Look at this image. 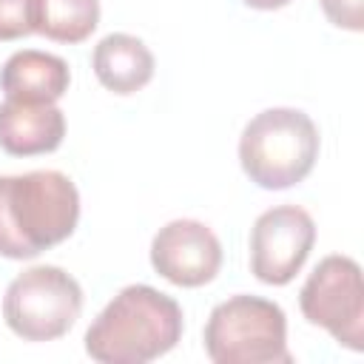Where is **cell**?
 <instances>
[{"mask_svg": "<svg viewBox=\"0 0 364 364\" xmlns=\"http://www.w3.org/2000/svg\"><path fill=\"white\" fill-rule=\"evenodd\" d=\"M65 117L54 102L6 100L0 105V148L11 156H37L60 148Z\"/></svg>", "mask_w": 364, "mask_h": 364, "instance_id": "9", "label": "cell"}, {"mask_svg": "<svg viewBox=\"0 0 364 364\" xmlns=\"http://www.w3.org/2000/svg\"><path fill=\"white\" fill-rule=\"evenodd\" d=\"M318 159V128L299 108L256 114L239 139V162L250 182L282 191L301 182Z\"/></svg>", "mask_w": 364, "mask_h": 364, "instance_id": "3", "label": "cell"}, {"mask_svg": "<svg viewBox=\"0 0 364 364\" xmlns=\"http://www.w3.org/2000/svg\"><path fill=\"white\" fill-rule=\"evenodd\" d=\"M94 74L114 94H134L154 77V54L134 34H108L94 48Z\"/></svg>", "mask_w": 364, "mask_h": 364, "instance_id": "11", "label": "cell"}, {"mask_svg": "<svg viewBox=\"0 0 364 364\" xmlns=\"http://www.w3.org/2000/svg\"><path fill=\"white\" fill-rule=\"evenodd\" d=\"M37 31V0H0V40H20Z\"/></svg>", "mask_w": 364, "mask_h": 364, "instance_id": "13", "label": "cell"}, {"mask_svg": "<svg viewBox=\"0 0 364 364\" xmlns=\"http://www.w3.org/2000/svg\"><path fill=\"white\" fill-rule=\"evenodd\" d=\"M154 270L179 287L208 284L222 267V245L216 233L196 219H173L151 242Z\"/></svg>", "mask_w": 364, "mask_h": 364, "instance_id": "8", "label": "cell"}, {"mask_svg": "<svg viewBox=\"0 0 364 364\" xmlns=\"http://www.w3.org/2000/svg\"><path fill=\"white\" fill-rule=\"evenodd\" d=\"M82 310V290L71 273L54 264L23 270L3 296V318L26 341L65 336Z\"/></svg>", "mask_w": 364, "mask_h": 364, "instance_id": "5", "label": "cell"}, {"mask_svg": "<svg viewBox=\"0 0 364 364\" xmlns=\"http://www.w3.org/2000/svg\"><path fill=\"white\" fill-rule=\"evenodd\" d=\"M182 338L176 299L148 287H122L85 333V353L100 364H148Z\"/></svg>", "mask_w": 364, "mask_h": 364, "instance_id": "2", "label": "cell"}, {"mask_svg": "<svg viewBox=\"0 0 364 364\" xmlns=\"http://www.w3.org/2000/svg\"><path fill=\"white\" fill-rule=\"evenodd\" d=\"M68 63L37 48L14 51L0 68V88L6 91V100L57 102L68 91Z\"/></svg>", "mask_w": 364, "mask_h": 364, "instance_id": "10", "label": "cell"}, {"mask_svg": "<svg viewBox=\"0 0 364 364\" xmlns=\"http://www.w3.org/2000/svg\"><path fill=\"white\" fill-rule=\"evenodd\" d=\"M80 219L77 185L60 171L0 176V256L34 259L68 239Z\"/></svg>", "mask_w": 364, "mask_h": 364, "instance_id": "1", "label": "cell"}, {"mask_svg": "<svg viewBox=\"0 0 364 364\" xmlns=\"http://www.w3.org/2000/svg\"><path fill=\"white\" fill-rule=\"evenodd\" d=\"M100 23V0H37V31L54 43H82Z\"/></svg>", "mask_w": 364, "mask_h": 364, "instance_id": "12", "label": "cell"}, {"mask_svg": "<svg viewBox=\"0 0 364 364\" xmlns=\"http://www.w3.org/2000/svg\"><path fill=\"white\" fill-rule=\"evenodd\" d=\"M316 222L304 208L279 205L264 210L250 230V270L264 284H287L307 262Z\"/></svg>", "mask_w": 364, "mask_h": 364, "instance_id": "7", "label": "cell"}, {"mask_svg": "<svg viewBox=\"0 0 364 364\" xmlns=\"http://www.w3.org/2000/svg\"><path fill=\"white\" fill-rule=\"evenodd\" d=\"M299 307L310 324L324 327L338 344L364 350V282L355 259H321L299 293Z\"/></svg>", "mask_w": 364, "mask_h": 364, "instance_id": "6", "label": "cell"}, {"mask_svg": "<svg viewBox=\"0 0 364 364\" xmlns=\"http://www.w3.org/2000/svg\"><path fill=\"white\" fill-rule=\"evenodd\" d=\"M327 20L338 28L361 31L364 28V0H321Z\"/></svg>", "mask_w": 364, "mask_h": 364, "instance_id": "14", "label": "cell"}, {"mask_svg": "<svg viewBox=\"0 0 364 364\" xmlns=\"http://www.w3.org/2000/svg\"><path fill=\"white\" fill-rule=\"evenodd\" d=\"M245 6H250V9H262V11H273V9H282V6H287L290 0H242Z\"/></svg>", "mask_w": 364, "mask_h": 364, "instance_id": "15", "label": "cell"}, {"mask_svg": "<svg viewBox=\"0 0 364 364\" xmlns=\"http://www.w3.org/2000/svg\"><path fill=\"white\" fill-rule=\"evenodd\" d=\"M205 353L216 364H290L284 310L262 296H230L208 316Z\"/></svg>", "mask_w": 364, "mask_h": 364, "instance_id": "4", "label": "cell"}]
</instances>
